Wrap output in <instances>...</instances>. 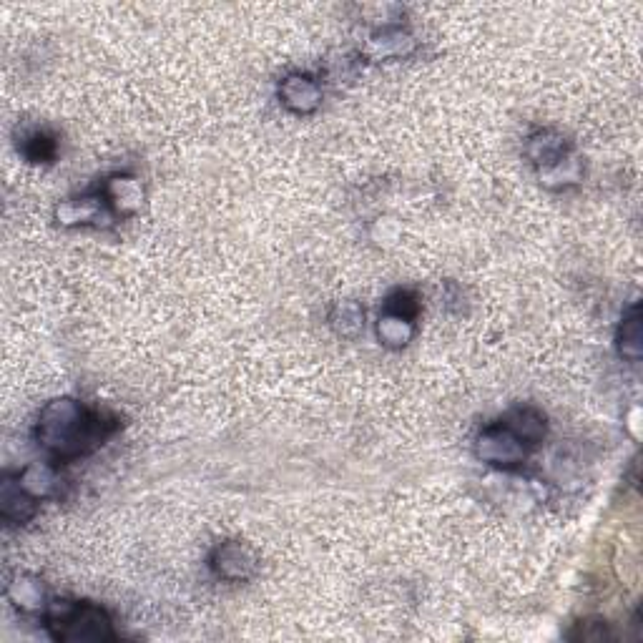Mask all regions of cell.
Segmentation results:
<instances>
[{"instance_id":"12","label":"cell","mask_w":643,"mask_h":643,"mask_svg":"<svg viewBox=\"0 0 643 643\" xmlns=\"http://www.w3.org/2000/svg\"><path fill=\"white\" fill-rule=\"evenodd\" d=\"M538 179H541V184L551 191H561V189H568V186L581 184L583 181L581 156L568 151V154L561 156L556 164L546 166V169H538Z\"/></svg>"},{"instance_id":"4","label":"cell","mask_w":643,"mask_h":643,"mask_svg":"<svg viewBox=\"0 0 643 643\" xmlns=\"http://www.w3.org/2000/svg\"><path fill=\"white\" fill-rule=\"evenodd\" d=\"M209 566L214 576L229 583H242L257 576L259 558L247 543L242 541H224L211 551Z\"/></svg>"},{"instance_id":"5","label":"cell","mask_w":643,"mask_h":643,"mask_svg":"<svg viewBox=\"0 0 643 643\" xmlns=\"http://www.w3.org/2000/svg\"><path fill=\"white\" fill-rule=\"evenodd\" d=\"M114 211L103 194L66 199L56 206V222L61 227H109Z\"/></svg>"},{"instance_id":"16","label":"cell","mask_w":643,"mask_h":643,"mask_svg":"<svg viewBox=\"0 0 643 643\" xmlns=\"http://www.w3.org/2000/svg\"><path fill=\"white\" fill-rule=\"evenodd\" d=\"M18 483L26 493H31L36 500H46L51 495H56L58 485H61V478H58L56 470L46 463H33L28 468L21 470L18 475Z\"/></svg>"},{"instance_id":"3","label":"cell","mask_w":643,"mask_h":643,"mask_svg":"<svg viewBox=\"0 0 643 643\" xmlns=\"http://www.w3.org/2000/svg\"><path fill=\"white\" fill-rule=\"evenodd\" d=\"M475 455L483 463L495 465V468H518L528 458V445L508 425L498 422V425L485 427L483 433L478 435Z\"/></svg>"},{"instance_id":"20","label":"cell","mask_w":643,"mask_h":643,"mask_svg":"<svg viewBox=\"0 0 643 643\" xmlns=\"http://www.w3.org/2000/svg\"><path fill=\"white\" fill-rule=\"evenodd\" d=\"M573 638L576 641H606V638H611V633H608L606 621H581Z\"/></svg>"},{"instance_id":"8","label":"cell","mask_w":643,"mask_h":643,"mask_svg":"<svg viewBox=\"0 0 643 643\" xmlns=\"http://www.w3.org/2000/svg\"><path fill=\"white\" fill-rule=\"evenodd\" d=\"M103 199L111 206L114 214H121V217H131L141 209L146 199L144 184H141L139 176L134 174H114L106 179L103 184Z\"/></svg>"},{"instance_id":"11","label":"cell","mask_w":643,"mask_h":643,"mask_svg":"<svg viewBox=\"0 0 643 643\" xmlns=\"http://www.w3.org/2000/svg\"><path fill=\"white\" fill-rule=\"evenodd\" d=\"M618 355L626 360L638 362L643 357V322H641V304H631L623 312L621 327H618Z\"/></svg>"},{"instance_id":"7","label":"cell","mask_w":643,"mask_h":643,"mask_svg":"<svg viewBox=\"0 0 643 643\" xmlns=\"http://www.w3.org/2000/svg\"><path fill=\"white\" fill-rule=\"evenodd\" d=\"M279 101L287 111L299 116L314 114L322 106V88L314 78L302 76V73H292L279 83Z\"/></svg>"},{"instance_id":"19","label":"cell","mask_w":643,"mask_h":643,"mask_svg":"<svg viewBox=\"0 0 643 643\" xmlns=\"http://www.w3.org/2000/svg\"><path fill=\"white\" fill-rule=\"evenodd\" d=\"M385 309L387 312L402 314V317L407 319H415L417 312H420V299H417V294L410 292V289H397L395 294L387 297Z\"/></svg>"},{"instance_id":"10","label":"cell","mask_w":643,"mask_h":643,"mask_svg":"<svg viewBox=\"0 0 643 643\" xmlns=\"http://www.w3.org/2000/svg\"><path fill=\"white\" fill-rule=\"evenodd\" d=\"M571 149V144L566 141V136L558 134L553 129H541L533 131L525 141V156L533 161L538 169H546V166L556 164L561 156H566Z\"/></svg>"},{"instance_id":"18","label":"cell","mask_w":643,"mask_h":643,"mask_svg":"<svg viewBox=\"0 0 643 643\" xmlns=\"http://www.w3.org/2000/svg\"><path fill=\"white\" fill-rule=\"evenodd\" d=\"M23 156L33 164H51L58 156L56 136L48 134V131H33L31 136L23 139Z\"/></svg>"},{"instance_id":"1","label":"cell","mask_w":643,"mask_h":643,"mask_svg":"<svg viewBox=\"0 0 643 643\" xmlns=\"http://www.w3.org/2000/svg\"><path fill=\"white\" fill-rule=\"evenodd\" d=\"M116 427H119L116 417L88 410L73 397H56L38 415L36 440L53 458L73 460L103 445Z\"/></svg>"},{"instance_id":"15","label":"cell","mask_w":643,"mask_h":643,"mask_svg":"<svg viewBox=\"0 0 643 643\" xmlns=\"http://www.w3.org/2000/svg\"><path fill=\"white\" fill-rule=\"evenodd\" d=\"M8 598L23 613H33L46 608V588L36 576H16L8 583Z\"/></svg>"},{"instance_id":"17","label":"cell","mask_w":643,"mask_h":643,"mask_svg":"<svg viewBox=\"0 0 643 643\" xmlns=\"http://www.w3.org/2000/svg\"><path fill=\"white\" fill-rule=\"evenodd\" d=\"M330 325L340 337L355 340V337L365 330V309L357 302H352V299L337 302L330 312Z\"/></svg>"},{"instance_id":"13","label":"cell","mask_w":643,"mask_h":643,"mask_svg":"<svg viewBox=\"0 0 643 643\" xmlns=\"http://www.w3.org/2000/svg\"><path fill=\"white\" fill-rule=\"evenodd\" d=\"M415 337V319H407L395 312H382L377 319V340L390 350H402Z\"/></svg>"},{"instance_id":"14","label":"cell","mask_w":643,"mask_h":643,"mask_svg":"<svg viewBox=\"0 0 643 643\" xmlns=\"http://www.w3.org/2000/svg\"><path fill=\"white\" fill-rule=\"evenodd\" d=\"M525 445H538L546 438V417L533 407H518L503 420Z\"/></svg>"},{"instance_id":"9","label":"cell","mask_w":643,"mask_h":643,"mask_svg":"<svg viewBox=\"0 0 643 643\" xmlns=\"http://www.w3.org/2000/svg\"><path fill=\"white\" fill-rule=\"evenodd\" d=\"M38 500L21 488L18 478H6L0 485V515L8 525H23L36 515Z\"/></svg>"},{"instance_id":"6","label":"cell","mask_w":643,"mask_h":643,"mask_svg":"<svg viewBox=\"0 0 643 643\" xmlns=\"http://www.w3.org/2000/svg\"><path fill=\"white\" fill-rule=\"evenodd\" d=\"M417 48V38L407 28L387 26L372 33L362 46V56L370 61H390V58H407Z\"/></svg>"},{"instance_id":"2","label":"cell","mask_w":643,"mask_h":643,"mask_svg":"<svg viewBox=\"0 0 643 643\" xmlns=\"http://www.w3.org/2000/svg\"><path fill=\"white\" fill-rule=\"evenodd\" d=\"M46 628L56 641H116L114 621L101 606L73 598H56L43 608Z\"/></svg>"}]
</instances>
